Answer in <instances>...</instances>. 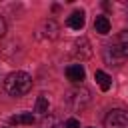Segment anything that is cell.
I'll return each instance as SVG.
<instances>
[{"mask_svg": "<svg viewBox=\"0 0 128 128\" xmlns=\"http://www.w3.org/2000/svg\"><path fill=\"white\" fill-rule=\"evenodd\" d=\"M88 102H90V92H88L86 88L70 90V92H68V96H66V104H68L72 110H82Z\"/></svg>", "mask_w": 128, "mask_h": 128, "instance_id": "obj_3", "label": "cell"}, {"mask_svg": "<svg viewBox=\"0 0 128 128\" xmlns=\"http://www.w3.org/2000/svg\"><path fill=\"white\" fill-rule=\"evenodd\" d=\"M72 30H82L84 28V24H86V20H84V12L82 10H76V12H72L70 16H68V22H66Z\"/></svg>", "mask_w": 128, "mask_h": 128, "instance_id": "obj_8", "label": "cell"}, {"mask_svg": "<svg viewBox=\"0 0 128 128\" xmlns=\"http://www.w3.org/2000/svg\"><path fill=\"white\" fill-rule=\"evenodd\" d=\"M10 124H14V126H18V124L30 126V124H34V116H32V112H22L18 116H12L10 118Z\"/></svg>", "mask_w": 128, "mask_h": 128, "instance_id": "obj_11", "label": "cell"}, {"mask_svg": "<svg viewBox=\"0 0 128 128\" xmlns=\"http://www.w3.org/2000/svg\"><path fill=\"white\" fill-rule=\"evenodd\" d=\"M34 112H38V114H46V112H48V98H46L44 94L36 98V104H34Z\"/></svg>", "mask_w": 128, "mask_h": 128, "instance_id": "obj_13", "label": "cell"}, {"mask_svg": "<svg viewBox=\"0 0 128 128\" xmlns=\"http://www.w3.org/2000/svg\"><path fill=\"white\" fill-rule=\"evenodd\" d=\"M74 54H76V58H80V60H88V58L92 56L90 42H88L86 38H78V40H76V50H74Z\"/></svg>", "mask_w": 128, "mask_h": 128, "instance_id": "obj_7", "label": "cell"}, {"mask_svg": "<svg viewBox=\"0 0 128 128\" xmlns=\"http://www.w3.org/2000/svg\"><path fill=\"white\" fill-rule=\"evenodd\" d=\"M112 54V60H126L128 58V30L120 32L114 42L106 48V56Z\"/></svg>", "mask_w": 128, "mask_h": 128, "instance_id": "obj_2", "label": "cell"}, {"mask_svg": "<svg viewBox=\"0 0 128 128\" xmlns=\"http://www.w3.org/2000/svg\"><path fill=\"white\" fill-rule=\"evenodd\" d=\"M4 34H6V20L0 16V38H4Z\"/></svg>", "mask_w": 128, "mask_h": 128, "instance_id": "obj_15", "label": "cell"}, {"mask_svg": "<svg viewBox=\"0 0 128 128\" xmlns=\"http://www.w3.org/2000/svg\"><path fill=\"white\" fill-rule=\"evenodd\" d=\"M64 128H80V122H78L76 118H68V120L64 122Z\"/></svg>", "mask_w": 128, "mask_h": 128, "instance_id": "obj_14", "label": "cell"}, {"mask_svg": "<svg viewBox=\"0 0 128 128\" xmlns=\"http://www.w3.org/2000/svg\"><path fill=\"white\" fill-rule=\"evenodd\" d=\"M90 128H92V126H90Z\"/></svg>", "mask_w": 128, "mask_h": 128, "instance_id": "obj_17", "label": "cell"}, {"mask_svg": "<svg viewBox=\"0 0 128 128\" xmlns=\"http://www.w3.org/2000/svg\"><path fill=\"white\" fill-rule=\"evenodd\" d=\"M32 88V78L30 74L22 72V70H16V72H10L6 78H4V90L6 94L18 98V96H24L28 90Z\"/></svg>", "mask_w": 128, "mask_h": 128, "instance_id": "obj_1", "label": "cell"}, {"mask_svg": "<svg viewBox=\"0 0 128 128\" xmlns=\"http://www.w3.org/2000/svg\"><path fill=\"white\" fill-rule=\"evenodd\" d=\"M94 78H96V82H98V86H100L102 92H108V90H110V86H112V78H110L104 70H96V72H94Z\"/></svg>", "mask_w": 128, "mask_h": 128, "instance_id": "obj_9", "label": "cell"}, {"mask_svg": "<svg viewBox=\"0 0 128 128\" xmlns=\"http://www.w3.org/2000/svg\"><path fill=\"white\" fill-rule=\"evenodd\" d=\"M94 30H96L98 34H108V32H110V20H108V16H96V20H94Z\"/></svg>", "mask_w": 128, "mask_h": 128, "instance_id": "obj_10", "label": "cell"}, {"mask_svg": "<svg viewBox=\"0 0 128 128\" xmlns=\"http://www.w3.org/2000/svg\"><path fill=\"white\" fill-rule=\"evenodd\" d=\"M38 128H64V124L56 118V116H44L42 120H40V124H38Z\"/></svg>", "mask_w": 128, "mask_h": 128, "instance_id": "obj_12", "label": "cell"}, {"mask_svg": "<svg viewBox=\"0 0 128 128\" xmlns=\"http://www.w3.org/2000/svg\"><path fill=\"white\" fill-rule=\"evenodd\" d=\"M66 78H68L70 82H74V84L82 82V80L86 78L84 66H82V64H72V66H68V68H66Z\"/></svg>", "mask_w": 128, "mask_h": 128, "instance_id": "obj_6", "label": "cell"}, {"mask_svg": "<svg viewBox=\"0 0 128 128\" xmlns=\"http://www.w3.org/2000/svg\"><path fill=\"white\" fill-rule=\"evenodd\" d=\"M58 32H60V26L54 20H42L38 26V38L54 40V38H58Z\"/></svg>", "mask_w": 128, "mask_h": 128, "instance_id": "obj_5", "label": "cell"}, {"mask_svg": "<svg viewBox=\"0 0 128 128\" xmlns=\"http://www.w3.org/2000/svg\"><path fill=\"white\" fill-rule=\"evenodd\" d=\"M126 18H128V6H126Z\"/></svg>", "mask_w": 128, "mask_h": 128, "instance_id": "obj_16", "label": "cell"}, {"mask_svg": "<svg viewBox=\"0 0 128 128\" xmlns=\"http://www.w3.org/2000/svg\"><path fill=\"white\" fill-rule=\"evenodd\" d=\"M104 126L106 128H128V110H122V108L110 110L104 118Z\"/></svg>", "mask_w": 128, "mask_h": 128, "instance_id": "obj_4", "label": "cell"}]
</instances>
